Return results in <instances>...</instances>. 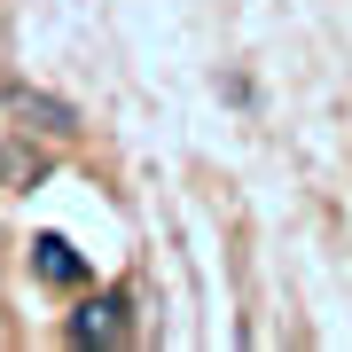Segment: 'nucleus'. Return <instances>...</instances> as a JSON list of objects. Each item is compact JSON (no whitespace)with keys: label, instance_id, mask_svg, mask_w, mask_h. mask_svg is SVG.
Masks as SVG:
<instances>
[{"label":"nucleus","instance_id":"obj_3","mask_svg":"<svg viewBox=\"0 0 352 352\" xmlns=\"http://www.w3.org/2000/svg\"><path fill=\"white\" fill-rule=\"evenodd\" d=\"M32 266H39L47 282H63V289H78V282H87V258H78L63 235H39V243H32Z\"/></svg>","mask_w":352,"mask_h":352},{"label":"nucleus","instance_id":"obj_2","mask_svg":"<svg viewBox=\"0 0 352 352\" xmlns=\"http://www.w3.org/2000/svg\"><path fill=\"white\" fill-rule=\"evenodd\" d=\"M0 102H8V110L24 118V133H39V141H71L78 133V110L55 102V94H39V87H0Z\"/></svg>","mask_w":352,"mask_h":352},{"label":"nucleus","instance_id":"obj_1","mask_svg":"<svg viewBox=\"0 0 352 352\" xmlns=\"http://www.w3.org/2000/svg\"><path fill=\"white\" fill-rule=\"evenodd\" d=\"M71 344L78 352H126L133 344V305L118 298V289H87V298L71 305Z\"/></svg>","mask_w":352,"mask_h":352}]
</instances>
